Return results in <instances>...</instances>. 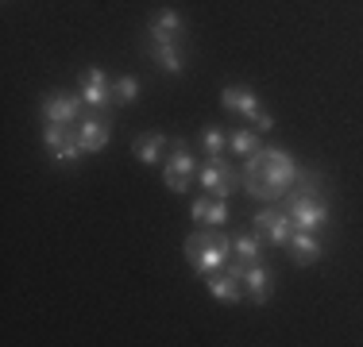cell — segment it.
I'll return each instance as SVG.
<instances>
[{
	"mask_svg": "<svg viewBox=\"0 0 363 347\" xmlns=\"http://www.w3.org/2000/svg\"><path fill=\"white\" fill-rule=\"evenodd\" d=\"M244 193L255 201H282L290 193V186L298 181V162L290 159V151H271V147H259L244 159Z\"/></svg>",
	"mask_w": 363,
	"mask_h": 347,
	"instance_id": "obj_1",
	"label": "cell"
},
{
	"mask_svg": "<svg viewBox=\"0 0 363 347\" xmlns=\"http://www.w3.org/2000/svg\"><path fill=\"white\" fill-rule=\"evenodd\" d=\"M321 174H306V186L301 189H290L282 201H286V212L294 220V228L301 232H321L333 224V212H328V201H325V186H321Z\"/></svg>",
	"mask_w": 363,
	"mask_h": 347,
	"instance_id": "obj_2",
	"label": "cell"
},
{
	"mask_svg": "<svg viewBox=\"0 0 363 347\" xmlns=\"http://www.w3.org/2000/svg\"><path fill=\"white\" fill-rule=\"evenodd\" d=\"M186 258H189V266H194L197 274H213V271H220L224 263H228V255H232V239L224 236L220 228H201V232H194V236H186Z\"/></svg>",
	"mask_w": 363,
	"mask_h": 347,
	"instance_id": "obj_3",
	"label": "cell"
},
{
	"mask_svg": "<svg viewBox=\"0 0 363 347\" xmlns=\"http://www.w3.org/2000/svg\"><path fill=\"white\" fill-rule=\"evenodd\" d=\"M197 181H201V189L209 197H220V201H228L232 193H236L244 181H240L236 166H232L228 159H220V154H209V162L201 166V174H197Z\"/></svg>",
	"mask_w": 363,
	"mask_h": 347,
	"instance_id": "obj_4",
	"label": "cell"
},
{
	"mask_svg": "<svg viewBox=\"0 0 363 347\" xmlns=\"http://www.w3.org/2000/svg\"><path fill=\"white\" fill-rule=\"evenodd\" d=\"M252 224H255L259 239H271V243H279V247H286V239L294 236V220L282 208H263V212L252 216Z\"/></svg>",
	"mask_w": 363,
	"mask_h": 347,
	"instance_id": "obj_5",
	"label": "cell"
},
{
	"mask_svg": "<svg viewBox=\"0 0 363 347\" xmlns=\"http://www.w3.org/2000/svg\"><path fill=\"white\" fill-rule=\"evenodd\" d=\"M82 97L74 93H47L43 97V124H77L82 120Z\"/></svg>",
	"mask_w": 363,
	"mask_h": 347,
	"instance_id": "obj_6",
	"label": "cell"
},
{
	"mask_svg": "<svg viewBox=\"0 0 363 347\" xmlns=\"http://www.w3.org/2000/svg\"><path fill=\"white\" fill-rule=\"evenodd\" d=\"M189 174H194V154H189L186 143H178L174 151H170V159H167V170H162V186L182 197L189 189Z\"/></svg>",
	"mask_w": 363,
	"mask_h": 347,
	"instance_id": "obj_7",
	"label": "cell"
},
{
	"mask_svg": "<svg viewBox=\"0 0 363 347\" xmlns=\"http://www.w3.org/2000/svg\"><path fill=\"white\" fill-rule=\"evenodd\" d=\"M82 101L89 104V108H112V104H116V81H108L105 69L93 66L89 74L82 77Z\"/></svg>",
	"mask_w": 363,
	"mask_h": 347,
	"instance_id": "obj_8",
	"label": "cell"
},
{
	"mask_svg": "<svg viewBox=\"0 0 363 347\" xmlns=\"http://www.w3.org/2000/svg\"><path fill=\"white\" fill-rule=\"evenodd\" d=\"M182 28H186V20H182L174 8H162L151 20V28H147V42H178Z\"/></svg>",
	"mask_w": 363,
	"mask_h": 347,
	"instance_id": "obj_9",
	"label": "cell"
},
{
	"mask_svg": "<svg viewBox=\"0 0 363 347\" xmlns=\"http://www.w3.org/2000/svg\"><path fill=\"white\" fill-rule=\"evenodd\" d=\"M244 290H247V297H252V305H267V301H271V290H274L271 271H267L263 263H247V271H244Z\"/></svg>",
	"mask_w": 363,
	"mask_h": 347,
	"instance_id": "obj_10",
	"label": "cell"
},
{
	"mask_svg": "<svg viewBox=\"0 0 363 347\" xmlns=\"http://www.w3.org/2000/svg\"><path fill=\"white\" fill-rule=\"evenodd\" d=\"M205 285H209V293L217 301H240V293H244V278H240L236 271H213L205 274Z\"/></svg>",
	"mask_w": 363,
	"mask_h": 347,
	"instance_id": "obj_11",
	"label": "cell"
},
{
	"mask_svg": "<svg viewBox=\"0 0 363 347\" xmlns=\"http://www.w3.org/2000/svg\"><path fill=\"white\" fill-rule=\"evenodd\" d=\"M286 251H290V258L298 266H309V263H317V258H321V239H317L313 232L294 228V236L286 239Z\"/></svg>",
	"mask_w": 363,
	"mask_h": 347,
	"instance_id": "obj_12",
	"label": "cell"
},
{
	"mask_svg": "<svg viewBox=\"0 0 363 347\" xmlns=\"http://www.w3.org/2000/svg\"><path fill=\"white\" fill-rule=\"evenodd\" d=\"M220 104H224L228 112L247 116V120L259 112V101H255V93L247 89V85H224V89H220Z\"/></svg>",
	"mask_w": 363,
	"mask_h": 347,
	"instance_id": "obj_13",
	"label": "cell"
},
{
	"mask_svg": "<svg viewBox=\"0 0 363 347\" xmlns=\"http://www.w3.org/2000/svg\"><path fill=\"white\" fill-rule=\"evenodd\" d=\"M77 139H82L85 154L105 151V143H108V120L105 116H85V124L77 127Z\"/></svg>",
	"mask_w": 363,
	"mask_h": 347,
	"instance_id": "obj_14",
	"label": "cell"
},
{
	"mask_svg": "<svg viewBox=\"0 0 363 347\" xmlns=\"http://www.w3.org/2000/svg\"><path fill=\"white\" fill-rule=\"evenodd\" d=\"M147 55L167 69V74H182L186 69V58H182L178 42H147Z\"/></svg>",
	"mask_w": 363,
	"mask_h": 347,
	"instance_id": "obj_15",
	"label": "cell"
},
{
	"mask_svg": "<svg viewBox=\"0 0 363 347\" xmlns=\"http://www.w3.org/2000/svg\"><path fill=\"white\" fill-rule=\"evenodd\" d=\"M232 255L240 258V263H263V239L255 236H236L232 239Z\"/></svg>",
	"mask_w": 363,
	"mask_h": 347,
	"instance_id": "obj_16",
	"label": "cell"
},
{
	"mask_svg": "<svg viewBox=\"0 0 363 347\" xmlns=\"http://www.w3.org/2000/svg\"><path fill=\"white\" fill-rule=\"evenodd\" d=\"M162 147H167V135H140L132 143V151H135V159H140L143 166H151V162H159Z\"/></svg>",
	"mask_w": 363,
	"mask_h": 347,
	"instance_id": "obj_17",
	"label": "cell"
},
{
	"mask_svg": "<svg viewBox=\"0 0 363 347\" xmlns=\"http://www.w3.org/2000/svg\"><path fill=\"white\" fill-rule=\"evenodd\" d=\"M228 147H232V154H252V151H259V139H255V132H232L228 135Z\"/></svg>",
	"mask_w": 363,
	"mask_h": 347,
	"instance_id": "obj_18",
	"label": "cell"
},
{
	"mask_svg": "<svg viewBox=\"0 0 363 347\" xmlns=\"http://www.w3.org/2000/svg\"><path fill=\"white\" fill-rule=\"evenodd\" d=\"M82 151H85V147H82V139L70 135L62 147H58V151H50V159H55V162H77V159H82Z\"/></svg>",
	"mask_w": 363,
	"mask_h": 347,
	"instance_id": "obj_19",
	"label": "cell"
},
{
	"mask_svg": "<svg viewBox=\"0 0 363 347\" xmlns=\"http://www.w3.org/2000/svg\"><path fill=\"white\" fill-rule=\"evenodd\" d=\"M70 139V132H66V124H43V143H47V151H58V147Z\"/></svg>",
	"mask_w": 363,
	"mask_h": 347,
	"instance_id": "obj_20",
	"label": "cell"
},
{
	"mask_svg": "<svg viewBox=\"0 0 363 347\" xmlns=\"http://www.w3.org/2000/svg\"><path fill=\"white\" fill-rule=\"evenodd\" d=\"M135 97H140V81H135L132 74L120 77V81H116V104H132Z\"/></svg>",
	"mask_w": 363,
	"mask_h": 347,
	"instance_id": "obj_21",
	"label": "cell"
},
{
	"mask_svg": "<svg viewBox=\"0 0 363 347\" xmlns=\"http://www.w3.org/2000/svg\"><path fill=\"white\" fill-rule=\"evenodd\" d=\"M209 212H213V201H209V193H205V197H197V201H194V208H189V216H194L197 224H205V228H209Z\"/></svg>",
	"mask_w": 363,
	"mask_h": 347,
	"instance_id": "obj_22",
	"label": "cell"
},
{
	"mask_svg": "<svg viewBox=\"0 0 363 347\" xmlns=\"http://www.w3.org/2000/svg\"><path fill=\"white\" fill-rule=\"evenodd\" d=\"M201 147H205V151H209V154H220L224 147H228V139H224L220 132H213V127H209V132L201 135Z\"/></svg>",
	"mask_w": 363,
	"mask_h": 347,
	"instance_id": "obj_23",
	"label": "cell"
},
{
	"mask_svg": "<svg viewBox=\"0 0 363 347\" xmlns=\"http://www.w3.org/2000/svg\"><path fill=\"white\" fill-rule=\"evenodd\" d=\"M224 220H228V205L217 197V201H213V212H209V224H213V228H220Z\"/></svg>",
	"mask_w": 363,
	"mask_h": 347,
	"instance_id": "obj_24",
	"label": "cell"
},
{
	"mask_svg": "<svg viewBox=\"0 0 363 347\" xmlns=\"http://www.w3.org/2000/svg\"><path fill=\"white\" fill-rule=\"evenodd\" d=\"M255 127H259V132H271V127H274V116H267V112H255Z\"/></svg>",
	"mask_w": 363,
	"mask_h": 347,
	"instance_id": "obj_25",
	"label": "cell"
}]
</instances>
